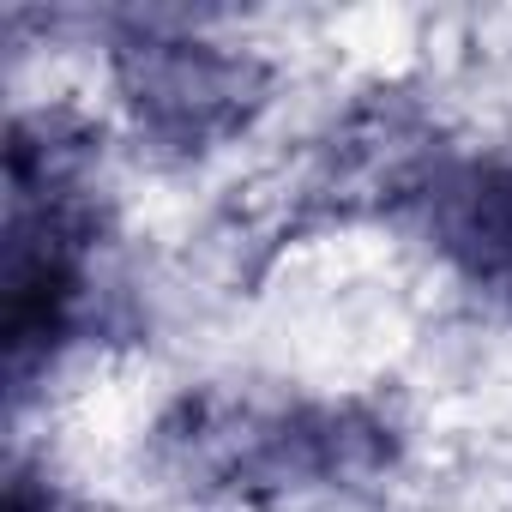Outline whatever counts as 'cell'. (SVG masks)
<instances>
[{
    "mask_svg": "<svg viewBox=\"0 0 512 512\" xmlns=\"http://www.w3.org/2000/svg\"><path fill=\"white\" fill-rule=\"evenodd\" d=\"M103 127L85 109H19L7 127V229H0V350L13 404L49 380L103 320Z\"/></svg>",
    "mask_w": 512,
    "mask_h": 512,
    "instance_id": "1",
    "label": "cell"
},
{
    "mask_svg": "<svg viewBox=\"0 0 512 512\" xmlns=\"http://www.w3.org/2000/svg\"><path fill=\"white\" fill-rule=\"evenodd\" d=\"M404 428L374 398H266L235 386L181 392L151 428L169 488L229 506L356 494L398 470Z\"/></svg>",
    "mask_w": 512,
    "mask_h": 512,
    "instance_id": "2",
    "label": "cell"
},
{
    "mask_svg": "<svg viewBox=\"0 0 512 512\" xmlns=\"http://www.w3.org/2000/svg\"><path fill=\"white\" fill-rule=\"evenodd\" d=\"M103 61L121 127L163 163H199L241 145L278 91V67L260 49L187 19H127Z\"/></svg>",
    "mask_w": 512,
    "mask_h": 512,
    "instance_id": "3",
    "label": "cell"
},
{
    "mask_svg": "<svg viewBox=\"0 0 512 512\" xmlns=\"http://www.w3.org/2000/svg\"><path fill=\"white\" fill-rule=\"evenodd\" d=\"M446 157L452 151L440 145V127H434V115L416 97L368 91L314 145L302 199L320 205L326 217H356V211L410 217L416 193L428 187V175Z\"/></svg>",
    "mask_w": 512,
    "mask_h": 512,
    "instance_id": "4",
    "label": "cell"
},
{
    "mask_svg": "<svg viewBox=\"0 0 512 512\" xmlns=\"http://www.w3.org/2000/svg\"><path fill=\"white\" fill-rule=\"evenodd\" d=\"M434 266L494 314H512V145L452 151L410 205Z\"/></svg>",
    "mask_w": 512,
    "mask_h": 512,
    "instance_id": "5",
    "label": "cell"
}]
</instances>
